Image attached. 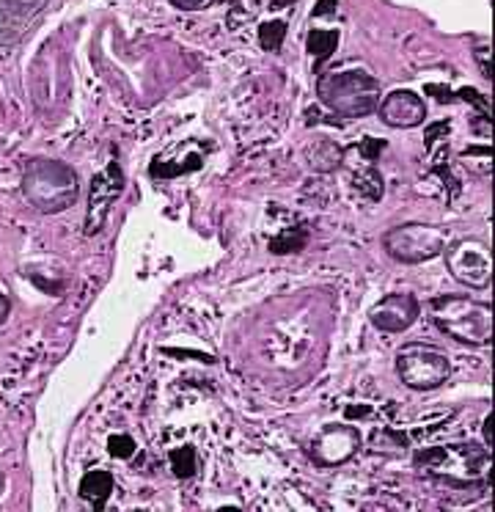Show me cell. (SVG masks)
<instances>
[{"mask_svg":"<svg viewBox=\"0 0 495 512\" xmlns=\"http://www.w3.org/2000/svg\"><path fill=\"white\" fill-rule=\"evenodd\" d=\"M476 61H479V67H482L484 78H490L493 72H490V61H487V47H479V50H476Z\"/></svg>","mask_w":495,"mask_h":512,"instance_id":"19","label":"cell"},{"mask_svg":"<svg viewBox=\"0 0 495 512\" xmlns=\"http://www.w3.org/2000/svg\"><path fill=\"white\" fill-rule=\"evenodd\" d=\"M383 245L396 262L418 265V262H429V259L443 254V248H446V232L438 229V226L407 223V226H396V229L385 234Z\"/></svg>","mask_w":495,"mask_h":512,"instance_id":"5","label":"cell"},{"mask_svg":"<svg viewBox=\"0 0 495 512\" xmlns=\"http://www.w3.org/2000/svg\"><path fill=\"white\" fill-rule=\"evenodd\" d=\"M336 3H339V0H319L314 14H317V17H325V14H330L333 9H336Z\"/></svg>","mask_w":495,"mask_h":512,"instance_id":"20","label":"cell"},{"mask_svg":"<svg viewBox=\"0 0 495 512\" xmlns=\"http://www.w3.org/2000/svg\"><path fill=\"white\" fill-rule=\"evenodd\" d=\"M311 166H317L319 171H330L333 166H339L341 163V152L339 146H333L330 141H319L317 149L311 152Z\"/></svg>","mask_w":495,"mask_h":512,"instance_id":"14","label":"cell"},{"mask_svg":"<svg viewBox=\"0 0 495 512\" xmlns=\"http://www.w3.org/2000/svg\"><path fill=\"white\" fill-rule=\"evenodd\" d=\"M369 317H372L374 328H380L385 334H402L416 323L418 301L407 292H394V295H385L377 306H372Z\"/></svg>","mask_w":495,"mask_h":512,"instance_id":"8","label":"cell"},{"mask_svg":"<svg viewBox=\"0 0 495 512\" xmlns=\"http://www.w3.org/2000/svg\"><path fill=\"white\" fill-rule=\"evenodd\" d=\"M108 449L113 457L127 460V457H132V452H135V441H132L130 435H110Z\"/></svg>","mask_w":495,"mask_h":512,"instance_id":"17","label":"cell"},{"mask_svg":"<svg viewBox=\"0 0 495 512\" xmlns=\"http://www.w3.org/2000/svg\"><path fill=\"white\" fill-rule=\"evenodd\" d=\"M377 108H380V119L396 130H410V127H418L427 119V108H424L421 97L407 89L388 94L383 105H377Z\"/></svg>","mask_w":495,"mask_h":512,"instance_id":"9","label":"cell"},{"mask_svg":"<svg viewBox=\"0 0 495 512\" xmlns=\"http://www.w3.org/2000/svg\"><path fill=\"white\" fill-rule=\"evenodd\" d=\"M429 312L440 331L462 345H487L493 336L490 303L473 301L465 295H438L429 303Z\"/></svg>","mask_w":495,"mask_h":512,"instance_id":"1","label":"cell"},{"mask_svg":"<svg viewBox=\"0 0 495 512\" xmlns=\"http://www.w3.org/2000/svg\"><path fill=\"white\" fill-rule=\"evenodd\" d=\"M9 298H6V295H3V292H0V325L6 323V317H9Z\"/></svg>","mask_w":495,"mask_h":512,"instance_id":"22","label":"cell"},{"mask_svg":"<svg viewBox=\"0 0 495 512\" xmlns=\"http://www.w3.org/2000/svg\"><path fill=\"white\" fill-rule=\"evenodd\" d=\"M47 0H0V45H11L22 36Z\"/></svg>","mask_w":495,"mask_h":512,"instance_id":"10","label":"cell"},{"mask_svg":"<svg viewBox=\"0 0 495 512\" xmlns=\"http://www.w3.org/2000/svg\"><path fill=\"white\" fill-rule=\"evenodd\" d=\"M319 97L330 111L344 119H358L377 111L380 105V83L369 72L344 69L319 78Z\"/></svg>","mask_w":495,"mask_h":512,"instance_id":"2","label":"cell"},{"mask_svg":"<svg viewBox=\"0 0 495 512\" xmlns=\"http://www.w3.org/2000/svg\"><path fill=\"white\" fill-rule=\"evenodd\" d=\"M22 193L39 212H61L77 199V174L58 160H33L22 177Z\"/></svg>","mask_w":495,"mask_h":512,"instance_id":"3","label":"cell"},{"mask_svg":"<svg viewBox=\"0 0 495 512\" xmlns=\"http://www.w3.org/2000/svg\"><path fill=\"white\" fill-rule=\"evenodd\" d=\"M396 372L405 386L416 391L438 389L451 375L449 356L435 345L424 342H410L396 353Z\"/></svg>","mask_w":495,"mask_h":512,"instance_id":"4","label":"cell"},{"mask_svg":"<svg viewBox=\"0 0 495 512\" xmlns=\"http://www.w3.org/2000/svg\"><path fill=\"white\" fill-rule=\"evenodd\" d=\"M339 47V31H311L308 36V53L317 56V61H328L330 53Z\"/></svg>","mask_w":495,"mask_h":512,"instance_id":"13","label":"cell"},{"mask_svg":"<svg viewBox=\"0 0 495 512\" xmlns=\"http://www.w3.org/2000/svg\"><path fill=\"white\" fill-rule=\"evenodd\" d=\"M361 446V435L350 424H333L325 427L311 444V457L319 466H339L344 460L355 455V449Z\"/></svg>","mask_w":495,"mask_h":512,"instance_id":"7","label":"cell"},{"mask_svg":"<svg viewBox=\"0 0 495 512\" xmlns=\"http://www.w3.org/2000/svg\"><path fill=\"white\" fill-rule=\"evenodd\" d=\"M176 9H185V12H196V9H204L212 0H171Z\"/></svg>","mask_w":495,"mask_h":512,"instance_id":"18","label":"cell"},{"mask_svg":"<svg viewBox=\"0 0 495 512\" xmlns=\"http://www.w3.org/2000/svg\"><path fill=\"white\" fill-rule=\"evenodd\" d=\"M113 493V474L110 471H88L86 477L80 479V496L86 501H91L94 507H102L105 499Z\"/></svg>","mask_w":495,"mask_h":512,"instance_id":"12","label":"cell"},{"mask_svg":"<svg viewBox=\"0 0 495 512\" xmlns=\"http://www.w3.org/2000/svg\"><path fill=\"white\" fill-rule=\"evenodd\" d=\"M171 471L176 477H190L196 471V452L193 449H174L171 452Z\"/></svg>","mask_w":495,"mask_h":512,"instance_id":"16","label":"cell"},{"mask_svg":"<svg viewBox=\"0 0 495 512\" xmlns=\"http://www.w3.org/2000/svg\"><path fill=\"white\" fill-rule=\"evenodd\" d=\"M119 190H121V174L116 166H110L105 174H99V177L94 179V185H91V212L97 210V218H91V223H88V232H97L99 223H102V218H105V212H108L110 201L119 196Z\"/></svg>","mask_w":495,"mask_h":512,"instance_id":"11","label":"cell"},{"mask_svg":"<svg viewBox=\"0 0 495 512\" xmlns=\"http://www.w3.org/2000/svg\"><path fill=\"white\" fill-rule=\"evenodd\" d=\"M446 251V265H449L451 276L471 287V290H484L490 279H493V268H490V248L476 240V237H462L457 243L443 248Z\"/></svg>","mask_w":495,"mask_h":512,"instance_id":"6","label":"cell"},{"mask_svg":"<svg viewBox=\"0 0 495 512\" xmlns=\"http://www.w3.org/2000/svg\"><path fill=\"white\" fill-rule=\"evenodd\" d=\"M286 36V23L281 20H273V23H264L259 28V42H262L264 50H278L281 42H284Z\"/></svg>","mask_w":495,"mask_h":512,"instance_id":"15","label":"cell"},{"mask_svg":"<svg viewBox=\"0 0 495 512\" xmlns=\"http://www.w3.org/2000/svg\"><path fill=\"white\" fill-rule=\"evenodd\" d=\"M484 444L487 446H493V411H490V416L484 419Z\"/></svg>","mask_w":495,"mask_h":512,"instance_id":"21","label":"cell"}]
</instances>
